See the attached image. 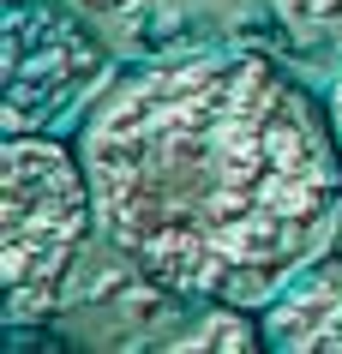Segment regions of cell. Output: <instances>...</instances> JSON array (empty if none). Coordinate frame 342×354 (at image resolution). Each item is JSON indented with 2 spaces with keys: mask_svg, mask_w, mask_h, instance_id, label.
<instances>
[{
  "mask_svg": "<svg viewBox=\"0 0 342 354\" xmlns=\"http://www.w3.org/2000/svg\"><path fill=\"white\" fill-rule=\"evenodd\" d=\"M324 109H330V132H336V150H342V73L330 78V96H324Z\"/></svg>",
  "mask_w": 342,
  "mask_h": 354,
  "instance_id": "obj_6",
  "label": "cell"
},
{
  "mask_svg": "<svg viewBox=\"0 0 342 354\" xmlns=\"http://www.w3.org/2000/svg\"><path fill=\"white\" fill-rule=\"evenodd\" d=\"M96 241L174 300L265 306L342 223V150L265 55L156 60L108 78L73 132Z\"/></svg>",
  "mask_w": 342,
  "mask_h": 354,
  "instance_id": "obj_1",
  "label": "cell"
},
{
  "mask_svg": "<svg viewBox=\"0 0 342 354\" xmlns=\"http://www.w3.org/2000/svg\"><path fill=\"white\" fill-rule=\"evenodd\" d=\"M102 37L78 19L66 0H6L0 30V127L6 132H55L60 114H73L102 73Z\"/></svg>",
  "mask_w": 342,
  "mask_h": 354,
  "instance_id": "obj_3",
  "label": "cell"
},
{
  "mask_svg": "<svg viewBox=\"0 0 342 354\" xmlns=\"http://www.w3.org/2000/svg\"><path fill=\"white\" fill-rule=\"evenodd\" d=\"M96 228L91 174L73 138L6 132L0 145V313L6 324L48 318L60 282Z\"/></svg>",
  "mask_w": 342,
  "mask_h": 354,
  "instance_id": "obj_2",
  "label": "cell"
},
{
  "mask_svg": "<svg viewBox=\"0 0 342 354\" xmlns=\"http://www.w3.org/2000/svg\"><path fill=\"white\" fill-rule=\"evenodd\" d=\"M78 12H108V19H133V12H151L156 0H66Z\"/></svg>",
  "mask_w": 342,
  "mask_h": 354,
  "instance_id": "obj_5",
  "label": "cell"
},
{
  "mask_svg": "<svg viewBox=\"0 0 342 354\" xmlns=\"http://www.w3.org/2000/svg\"><path fill=\"white\" fill-rule=\"evenodd\" d=\"M265 348L276 354H342V252H319L258 306Z\"/></svg>",
  "mask_w": 342,
  "mask_h": 354,
  "instance_id": "obj_4",
  "label": "cell"
}]
</instances>
